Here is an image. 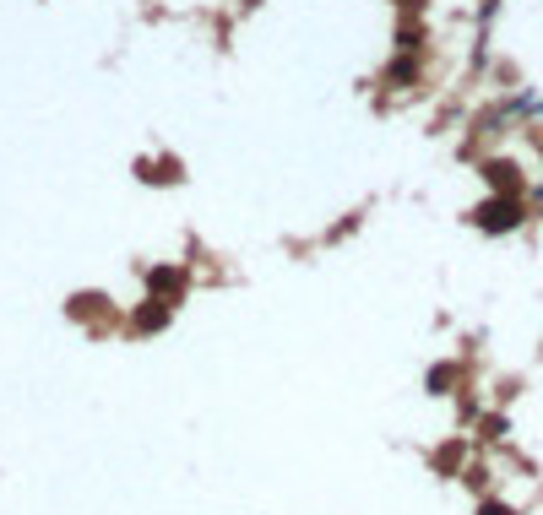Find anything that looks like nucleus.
I'll return each mask as SVG.
<instances>
[{
    "label": "nucleus",
    "instance_id": "nucleus-3",
    "mask_svg": "<svg viewBox=\"0 0 543 515\" xmlns=\"http://www.w3.org/2000/svg\"><path fill=\"white\" fill-rule=\"evenodd\" d=\"M484 515H511L506 505H484Z\"/></svg>",
    "mask_w": 543,
    "mask_h": 515
},
{
    "label": "nucleus",
    "instance_id": "nucleus-1",
    "mask_svg": "<svg viewBox=\"0 0 543 515\" xmlns=\"http://www.w3.org/2000/svg\"><path fill=\"white\" fill-rule=\"evenodd\" d=\"M517 223H522V201H517V196L479 206V228H490V234H506V228H517Z\"/></svg>",
    "mask_w": 543,
    "mask_h": 515
},
{
    "label": "nucleus",
    "instance_id": "nucleus-2",
    "mask_svg": "<svg viewBox=\"0 0 543 515\" xmlns=\"http://www.w3.org/2000/svg\"><path fill=\"white\" fill-rule=\"evenodd\" d=\"M484 174H490V185H495V190H506V196H517V190H522V179H517V168H511V163H490Z\"/></svg>",
    "mask_w": 543,
    "mask_h": 515
}]
</instances>
